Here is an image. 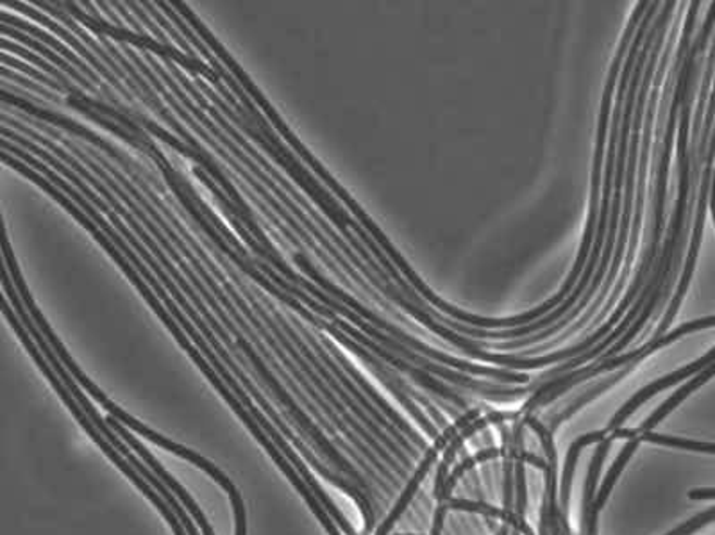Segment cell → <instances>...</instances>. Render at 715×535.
<instances>
[{
	"label": "cell",
	"instance_id": "1",
	"mask_svg": "<svg viewBox=\"0 0 715 535\" xmlns=\"http://www.w3.org/2000/svg\"><path fill=\"white\" fill-rule=\"evenodd\" d=\"M5 268L10 271L11 281L15 284L16 291H18V295H21L22 302H24V306H26L27 313H29L30 318L35 321L36 327L40 329L41 334L46 335V340L49 341V345L52 346L55 356L60 357V360L65 365L66 370L71 371V375L83 385V390H85L88 395L93 396V398H96V400L99 402V404H101V406L104 407V409H106L116 421H122L124 425L129 426L133 431L143 435L147 440L152 441L154 445L162 446L165 450L172 451L174 456L190 460V462H193L197 468H201L202 471H206L208 475L215 479V482L221 484L222 487L227 491L229 498H231L233 509H235V520H237V535H248V514H246V507H243L242 496L238 493L237 485L233 484L231 479H227V476L218 470L217 466L212 464L210 460L199 456L196 451L187 450L185 446L177 445L174 441L166 440V437L158 434V432L151 431L149 426L141 425V423H138L135 418L126 415L121 407H116L113 402L108 400L104 393H101V390H99V387H97V385L93 384V382H91L90 379L79 370V368H77L76 362L71 359L68 352L65 351V346L61 345L60 340L55 337L51 327L47 326V321L43 320L40 309L36 307L33 296L29 295V290H27L26 281L22 279L21 270H18V266H16V260L8 263Z\"/></svg>",
	"mask_w": 715,
	"mask_h": 535
},
{
	"label": "cell",
	"instance_id": "2",
	"mask_svg": "<svg viewBox=\"0 0 715 535\" xmlns=\"http://www.w3.org/2000/svg\"><path fill=\"white\" fill-rule=\"evenodd\" d=\"M658 8H661V2H650L648 11H645V16L642 18V22H640L639 29L635 33L634 40H631L630 51H628V55H626L625 68H623V76H620L619 80V90H617V101H615L612 129H610V145L609 157H606L603 204H601L600 207L601 215L600 218H598V230H595L594 238L595 243L594 246H592L589 265L585 266L584 276L579 279L575 293H570V295L567 296V301H565L559 309L553 310L550 316H545L544 320L531 323V326L524 327V329L503 332V337H517V335L531 334V332L542 331L545 327L553 326L554 321L562 318V316L567 315V313L573 309V306H575L576 301L585 295V290L589 288L590 281H592V277H594L595 266H598V260L601 259V252H603V245H605L606 229H609L610 205H612V193H614V191H612V186H614L615 157H617L620 124H623V115H625L626 91H628V86H630L631 72H634L635 63L639 60L640 49H642V43H644L645 35H648V30L653 26V16L658 13Z\"/></svg>",
	"mask_w": 715,
	"mask_h": 535
},
{
	"label": "cell",
	"instance_id": "3",
	"mask_svg": "<svg viewBox=\"0 0 715 535\" xmlns=\"http://www.w3.org/2000/svg\"><path fill=\"white\" fill-rule=\"evenodd\" d=\"M662 11H664V5H662ZM662 21H664V13H661V16H658L656 21H653V26L648 30L644 43H642V49H640L639 60L635 63L634 72H631L630 86H628V91H626L625 115H623V124H620L619 147H617V157H615L614 193H612V205H610V213H612V215H610L609 230H606L605 252L601 255V263L598 265V271H595L592 281H590L589 290H587V293L581 296L578 307H573V309L562 318V321H559V323L551 327V329H545L540 335H535V337H529V340L520 341V343H512L510 346L531 345V343L544 340V337L554 334V332L562 331L564 327L569 326L570 320H575L576 316L587 307L590 298L595 295V291L600 290L601 285H603V277H605L606 270H609L610 259H612V255H614L615 243H617L615 238H617L619 213L623 211V199H625L623 184H625L626 161H628V145H630L631 118H634L635 104H637V95H639V86L640 80H642V74H644L645 61L650 58L651 49H653V43H655L656 40V35H658V30H661Z\"/></svg>",
	"mask_w": 715,
	"mask_h": 535
},
{
	"label": "cell",
	"instance_id": "4",
	"mask_svg": "<svg viewBox=\"0 0 715 535\" xmlns=\"http://www.w3.org/2000/svg\"><path fill=\"white\" fill-rule=\"evenodd\" d=\"M676 2H664V21H662L661 30L656 35L655 43L651 49L650 58L645 61L644 74L640 80L639 95H637V104H635L634 118H631V132L630 145H628V161H626V190L625 202H623V218H620L619 240L615 243L614 255H612V266H610L609 276H606L605 284L601 285V293L595 298L592 307L587 309L581 321H578L575 327H570L567 334L578 331L581 327L589 321L590 316L594 315L595 310L600 309L601 304L609 295L610 288L615 282V277L619 273L620 265H623V255H625L626 243L630 240V218L631 211H634V193L637 190V170H639V154H640V129L644 126L645 102H648V93H650L651 86H653V77H655L656 66H658V58H661L662 47L665 43V33L669 27V18L675 11Z\"/></svg>",
	"mask_w": 715,
	"mask_h": 535
},
{
	"label": "cell",
	"instance_id": "5",
	"mask_svg": "<svg viewBox=\"0 0 715 535\" xmlns=\"http://www.w3.org/2000/svg\"><path fill=\"white\" fill-rule=\"evenodd\" d=\"M5 320L10 321V326L15 329L16 334H18V337H21L22 343H24V346H26L27 352H29L30 356H33V359H35L38 368H40V370L46 373L47 379L51 381V384L54 385V390L58 391V395H60L61 398L65 400L66 407H68V409H71L72 412L76 415L77 421H79L83 429H85V431L90 434L91 440L96 441L97 445L101 446L102 451H104V454H106V456L110 457V459L113 460V462H115V464L118 466V468H121V470L124 471V473H126V475L129 476V479H131V481L138 485V489L143 491V495H146L147 498H149V500H151L152 504L158 507V509L162 510L163 515H165L166 521L171 523V526L174 528V532H176V535H187V528H185V525H183L181 521H179L176 512L171 509V506H168V504L163 500L162 496L158 495L156 489L151 487L149 482L141 479L140 473H138V471L135 470L131 464H127V459H122L121 451L115 450L110 441H108L106 437L101 434V432L97 431V426L93 425V421L88 418L85 409H83V407L77 404V400L74 398V396H72L71 391L66 390V385L63 384V381H61L60 377L55 375V371L52 370V366L49 365V360L43 357L40 348H38V345H36V341L33 340V335L27 332V329L24 327V323H22L21 318L15 315V310L5 313Z\"/></svg>",
	"mask_w": 715,
	"mask_h": 535
},
{
	"label": "cell",
	"instance_id": "6",
	"mask_svg": "<svg viewBox=\"0 0 715 535\" xmlns=\"http://www.w3.org/2000/svg\"><path fill=\"white\" fill-rule=\"evenodd\" d=\"M678 38V21L675 22L673 30H670L669 41L664 49V55L658 61L656 66L655 77H653V86H651L650 101L645 102L644 115V130H642V147H640L639 154V174H637V201H635L634 213V227L630 230V241H628V255H626L625 270L620 273L619 282L615 285L614 295L610 296L606 306L603 307L598 318H595V326L603 320V316L614 307L615 302L619 298L620 291L625 288L628 277H630L631 266H634L635 251H637V243H639L640 226H642V216H644V199H645V182H648V163H650L651 152V138H653V124H655L656 110H658V97H661L662 80H664L665 71L669 65L670 54L675 49V41Z\"/></svg>",
	"mask_w": 715,
	"mask_h": 535
},
{
	"label": "cell",
	"instance_id": "7",
	"mask_svg": "<svg viewBox=\"0 0 715 535\" xmlns=\"http://www.w3.org/2000/svg\"><path fill=\"white\" fill-rule=\"evenodd\" d=\"M714 157H715V122L714 129H712L711 143H708V152H706L705 170L701 174L700 193H698V204H695V220L694 232H692V240H690L689 255H687L686 270L681 276L680 285L676 290V295L670 301L669 310L665 315L662 326L658 327L655 337H662L667 329H669L670 321L675 318L676 313L680 309L681 301L686 296L687 288H689L690 279H692V271H694L695 259H698V252H700L701 235L705 229L706 204H708V196H711L712 176H714Z\"/></svg>",
	"mask_w": 715,
	"mask_h": 535
},
{
	"label": "cell",
	"instance_id": "8",
	"mask_svg": "<svg viewBox=\"0 0 715 535\" xmlns=\"http://www.w3.org/2000/svg\"><path fill=\"white\" fill-rule=\"evenodd\" d=\"M106 423L108 425L113 429V431L116 432V435H122V440L126 441L127 445L131 446L133 450H137L138 456L143 459V464H149V468H151L154 473H156L158 479L163 482V484L168 487V489L174 493V495L181 500L183 506L187 507L188 510H190V514L193 515V520L201 525V531L202 534L204 535H215V532H213L212 526H210V523H208L206 518H204V514H202V510L197 507L196 500H193L192 496H190V493H188L185 487H183L179 482L174 479V476L168 475L165 470H163L162 464L158 462L154 457L149 454V450H147L146 446L141 445L140 441L135 437V435L129 434V432L124 429V426L118 423V421L113 418V416H108L106 418Z\"/></svg>",
	"mask_w": 715,
	"mask_h": 535
},
{
	"label": "cell",
	"instance_id": "9",
	"mask_svg": "<svg viewBox=\"0 0 715 535\" xmlns=\"http://www.w3.org/2000/svg\"><path fill=\"white\" fill-rule=\"evenodd\" d=\"M712 375H715V360L711 366H708V368H706L705 371H703V373H701L700 377H698V379H694V381L690 382L689 385H686L683 390L678 391V395L673 396V398H670V400L665 404L664 409H662L661 412L656 415V418H661V416H664L667 410L673 409V407H675L678 402L683 400V398L689 395L690 391L695 390V387H700V385L703 384V382L708 381Z\"/></svg>",
	"mask_w": 715,
	"mask_h": 535
},
{
	"label": "cell",
	"instance_id": "10",
	"mask_svg": "<svg viewBox=\"0 0 715 535\" xmlns=\"http://www.w3.org/2000/svg\"><path fill=\"white\" fill-rule=\"evenodd\" d=\"M690 496L692 498H715V489L694 491V493H690Z\"/></svg>",
	"mask_w": 715,
	"mask_h": 535
},
{
	"label": "cell",
	"instance_id": "11",
	"mask_svg": "<svg viewBox=\"0 0 715 535\" xmlns=\"http://www.w3.org/2000/svg\"><path fill=\"white\" fill-rule=\"evenodd\" d=\"M712 199H711V207H712V215H714V221H715V165H714V176H712Z\"/></svg>",
	"mask_w": 715,
	"mask_h": 535
}]
</instances>
